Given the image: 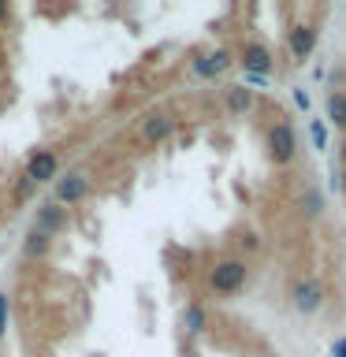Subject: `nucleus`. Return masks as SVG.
<instances>
[{
  "mask_svg": "<svg viewBox=\"0 0 346 357\" xmlns=\"http://www.w3.org/2000/svg\"><path fill=\"white\" fill-rule=\"evenodd\" d=\"M242 279H246V264H239V261H227V264H216V268H212V287L223 290V294L239 290Z\"/></svg>",
  "mask_w": 346,
  "mask_h": 357,
  "instance_id": "obj_1",
  "label": "nucleus"
},
{
  "mask_svg": "<svg viewBox=\"0 0 346 357\" xmlns=\"http://www.w3.org/2000/svg\"><path fill=\"white\" fill-rule=\"evenodd\" d=\"M268 60H272V56H268V49H261V45H250V49L242 52V63L253 67V71H268V67H272Z\"/></svg>",
  "mask_w": 346,
  "mask_h": 357,
  "instance_id": "obj_4",
  "label": "nucleus"
},
{
  "mask_svg": "<svg viewBox=\"0 0 346 357\" xmlns=\"http://www.w3.org/2000/svg\"><path fill=\"white\" fill-rule=\"evenodd\" d=\"M272 149H276V160H290L294 156V134H290L287 123H276L272 127Z\"/></svg>",
  "mask_w": 346,
  "mask_h": 357,
  "instance_id": "obj_2",
  "label": "nucleus"
},
{
  "mask_svg": "<svg viewBox=\"0 0 346 357\" xmlns=\"http://www.w3.org/2000/svg\"><path fill=\"white\" fill-rule=\"evenodd\" d=\"M294 298H298V309H301V312H313V309L320 305V287L309 279V283H301V287L294 290Z\"/></svg>",
  "mask_w": 346,
  "mask_h": 357,
  "instance_id": "obj_3",
  "label": "nucleus"
},
{
  "mask_svg": "<svg viewBox=\"0 0 346 357\" xmlns=\"http://www.w3.org/2000/svg\"><path fill=\"white\" fill-rule=\"evenodd\" d=\"M328 108H331V116L339 119V123H346V97H339V93H335V97L328 100Z\"/></svg>",
  "mask_w": 346,
  "mask_h": 357,
  "instance_id": "obj_5",
  "label": "nucleus"
}]
</instances>
